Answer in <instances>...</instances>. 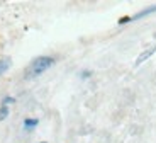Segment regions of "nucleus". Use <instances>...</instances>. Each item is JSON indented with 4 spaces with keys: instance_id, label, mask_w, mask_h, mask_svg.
Masks as SVG:
<instances>
[{
    "instance_id": "nucleus-7",
    "label": "nucleus",
    "mask_w": 156,
    "mask_h": 143,
    "mask_svg": "<svg viewBox=\"0 0 156 143\" xmlns=\"http://www.w3.org/2000/svg\"><path fill=\"white\" fill-rule=\"evenodd\" d=\"M12 102H16V99H14V97H5V99H4V104H2V106L12 104Z\"/></svg>"
},
{
    "instance_id": "nucleus-2",
    "label": "nucleus",
    "mask_w": 156,
    "mask_h": 143,
    "mask_svg": "<svg viewBox=\"0 0 156 143\" xmlns=\"http://www.w3.org/2000/svg\"><path fill=\"white\" fill-rule=\"evenodd\" d=\"M154 51H156V46H153V48H149V50H146L144 53H141L139 56L136 58V63H134V65H136V66H139L141 63H143V62H146V60H148L149 56H153V55H154Z\"/></svg>"
},
{
    "instance_id": "nucleus-6",
    "label": "nucleus",
    "mask_w": 156,
    "mask_h": 143,
    "mask_svg": "<svg viewBox=\"0 0 156 143\" xmlns=\"http://www.w3.org/2000/svg\"><path fill=\"white\" fill-rule=\"evenodd\" d=\"M7 116H9V107L7 106H2L0 107V121H4Z\"/></svg>"
},
{
    "instance_id": "nucleus-4",
    "label": "nucleus",
    "mask_w": 156,
    "mask_h": 143,
    "mask_svg": "<svg viewBox=\"0 0 156 143\" xmlns=\"http://www.w3.org/2000/svg\"><path fill=\"white\" fill-rule=\"evenodd\" d=\"M153 12H156V7H149V9H146V10H143V12H137L136 16L131 17V19H141V17L148 16V14H153Z\"/></svg>"
},
{
    "instance_id": "nucleus-3",
    "label": "nucleus",
    "mask_w": 156,
    "mask_h": 143,
    "mask_svg": "<svg viewBox=\"0 0 156 143\" xmlns=\"http://www.w3.org/2000/svg\"><path fill=\"white\" fill-rule=\"evenodd\" d=\"M10 63L12 60L9 56H4V58H0V75H4L9 68H10Z\"/></svg>"
},
{
    "instance_id": "nucleus-9",
    "label": "nucleus",
    "mask_w": 156,
    "mask_h": 143,
    "mask_svg": "<svg viewBox=\"0 0 156 143\" xmlns=\"http://www.w3.org/2000/svg\"><path fill=\"white\" fill-rule=\"evenodd\" d=\"M41 143H46V141H41Z\"/></svg>"
},
{
    "instance_id": "nucleus-5",
    "label": "nucleus",
    "mask_w": 156,
    "mask_h": 143,
    "mask_svg": "<svg viewBox=\"0 0 156 143\" xmlns=\"http://www.w3.org/2000/svg\"><path fill=\"white\" fill-rule=\"evenodd\" d=\"M37 123H39V121L36 119V118H29V119L24 121V128H27V130H29V128H34V126H37Z\"/></svg>"
},
{
    "instance_id": "nucleus-1",
    "label": "nucleus",
    "mask_w": 156,
    "mask_h": 143,
    "mask_svg": "<svg viewBox=\"0 0 156 143\" xmlns=\"http://www.w3.org/2000/svg\"><path fill=\"white\" fill-rule=\"evenodd\" d=\"M53 65H55V58H53V56H37V58L32 60L31 65L26 68L24 78H26V80H31V78L39 77V75L44 73V72H46L48 68H51Z\"/></svg>"
},
{
    "instance_id": "nucleus-8",
    "label": "nucleus",
    "mask_w": 156,
    "mask_h": 143,
    "mask_svg": "<svg viewBox=\"0 0 156 143\" xmlns=\"http://www.w3.org/2000/svg\"><path fill=\"white\" fill-rule=\"evenodd\" d=\"M131 21V17H122L121 21H119V24H126V22H129Z\"/></svg>"
}]
</instances>
